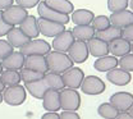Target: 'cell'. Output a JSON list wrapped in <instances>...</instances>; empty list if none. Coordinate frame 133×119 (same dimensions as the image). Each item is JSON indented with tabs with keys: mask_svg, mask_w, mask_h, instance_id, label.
<instances>
[{
	"mask_svg": "<svg viewBox=\"0 0 133 119\" xmlns=\"http://www.w3.org/2000/svg\"><path fill=\"white\" fill-rule=\"evenodd\" d=\"M45 58H46L48 68H49V70L51 73L63 74L65 70H68V69H70L73 67L72 59L66 54H64V52L50 51Z\"/></svg>",
	"mask_w": 133,
	"mask_h": 119,
	"instance_id": "obj_1",
	"label": "cell"
},
{
	"mask_svg": "<svg viewBox=\"0 0 133 119\" xmlns=\"http://www.w3.org/2000/svg\"><path fill=\"white\" fill-rule=\"evenodd\" d=\"M81 106V95L77 90L63 88L60 91V108L65 111H76Z\"/></svg>",
	"mask_w": 133,
	"mask_h": 119,
	"instance_id": "obj_2",
	"label": "cell"
},
{
	"mask_svg": "<svg viewBox=\"0 0 133 119\" xmlns=\"http://www.w3.org/2000/svg\"><path fill=\"white\" fill-rule=\"evenodd\" d=\"M26 96H27L26 88L21 85L5 87V90L3 91V101H5L8 105L12 106L22 105L26 101Z\"/></svg>",
	"mask_w": 133,
	"mask_h": 119,
	"instance_id": "obj_3",
	"label": "cell"
},
{
	"mask_svg": "<svg viewBox=\"0 0 133 119\" xmlns=\"http://www.w3.org/2000/svg\"><path fill=\"white\" fill-rule=\"evenodd\" d=\"M27 16H28L27 9H24L19 5H14V4L1 12V19L13 27L17 24H21L27 18Z\"/></svg>",
	"mask_w": 133,
	"mask_h": 119,
	"instance_id": "obj_4",
	"label": "cell"
},
{
	"mask_svg": "<svg viewBox=\"0 0 133 119\" xmlns=\"http://www.w3.org/2000/svg\"><path fill=\"white\" fill-rule=\"evenodd\" d=\"M51 50V45L45 40H30L24 46L21 48V52L24 56H31V55H48Z\"/></svg>",
	"mask_w": 133,
	"mask_h": 119,
	"instance_id": "obj_5",
	"label": "cell"
},
{
	"mask_svg": "<svg viewBox=\"0 0 133 119\" xmlns=\"http://www.w3.org/2000/svg\"><path fill=\"white\" fill-rule=\"evenodd\" d=\"M37 13H38V16H40L41 19H46V21L55 22V23H60V24H66L70 21L69 16L58 13V12L50 9L44 1H40L37 4Z\"/></svg>",
	"mask_w": 133,
	"mask_h": 119,
	"instance_id": "obj_6",
	"label": "cell"
},
{
	"mask_svg": "<svg viewBox=\"0 0 133 119\" xmlns=\"http://www.w3.org/2000/svg\"><path fill=\"white\" fill-rule=\"evenodd\" d=\"M106 86L104 81L96 76H87L84 77L81 83V90L86 95H100L105 91Z\"/></svg>",
	"mask_w": 133,
	"mask_h": 119,
	"instance_id": "obj_7",
	"label": "cell"
},
{
	"mask_svg": "<svg viewBox=\"0 0 133 119\" xmlns=\"http://www.w3.org/2000/svg\"><path fill=\"white\" fill-rule=\"evenodd\" d=\"M83 78H84V73L81 68H77V67H72L70 69L65 70L62 76V80H63V83L64 87L66 88H73V90H77L81 87Z\"/></svg>",
	"mask_w": 133,
	"mask_h": 119,
	"instance_id": "obj_8",
	"label": "cell"
},
{
	"mask_svg": "<svg viewBox=\"0 0 133 119\" xmlns=\"http://www.w3.org/2000/svg\"><path fill=\"white\" fill-rule=\"evenodd\" d=\"M110 104L119 113L128 111L133 106V95L131 92H115L110 96Z\"/></svg>",
	"mask_w": 133,
	"mask_h": 119,
	"instance_id": "obj_9",
	"label": "cell"
},
{
	"mask_svg": "<svg viewBox=\"0 0 133 119\" xmlns=\"http://www.w3.org/2000/svg\"><path fill=\"white\" fill-rule=\"evenodd\" d=\"M76 41V38L73 37L72 31L65 30L64 32L59 34L58 36L54 37L52 40V49L54 51H59V52H68L70 46L73 45V42Z\"/></svg>",
	"mask_w": 133,
	"mask_h": 119,
	"instance_id": "obj_10",
	"label": "cell"
},
{
	"mask_svg": "<svg viewBox=\"0 0 133 119\" xmlns=\"http://www.w3.org/2000/svg\"><path fill=\"white\" fill-rule=\"evenodd\" d=\"M68 56L72 59L73 63H84L88 58V48H87V44L83 42V41H74L73 45L70 46V49L68 51Z\"/></svg>",
	"mask_w": 133,
	"mask_h": 119,
	"instance_id": "obj_11",
	"label": "cell"
},
{
	"mask_svg": "<svg viewBox=\"0 0 133 119\" xmlns=\"http://www.w3.org/2000/svg\"><path fill=\"white\" fill-rule=\"evenodd\" d=\"M38 23V30H40V34H42L46 37H55L59 34L64 32L65 31V27L64 24H60V23H55V22H50L46 19H38L37 21Z\"/></svg>",
	"mask_w": 133,
	"mask_h": 119,
	"instance_id": "obj_12",
	"label": "cell"
},
{
	"mask_svg": "<svg viewBox=\"0 0 133 119\" xmlns=\"http://www.w3.org/2000/svg\"><path fill=\"white\" fill-rule=\"evenodd\" d=\"M42 106L45 110L56 113L60 110V91L56 90H48L42 96Z\"/></svg>",
	"mask_w": 133,
	"mask_h": 119,
	"instance_id": "obj_13",
	"label": "cell"
},
{
	"mask_svg": "<svg viewBox=\"0 0 133 119\" xmlns=\"http://www.w3.org/2000/svg\"><path fill=\"white\" fill-rule=\"evenodd\" d=\"M109 19H110V24L111 26L123 30V28L133 24V12L125 9V10H122V12L111 13Z\"/></svg>",
	"mask_w": 133,
	"mask_h": 119,
	"instance_id": "obj_14",
	"label": "cell"
},
{
	"mask_svg": "<svg viewBox=\"0 0 133 119\" xmlns=\"http://www.w3.org/2000/svg\"><path fill=\"white\" fill-rule=\"evenodd\" d=\"M24 59L26 56L21 51H13L9 56L1 60V65L6 70H21L24 67Z\"/></svg>",
	"mask_w": 133,
	"mask_h": 119,
	"instance_id": "obj_15",
	"label": "cell"
},
{
	"mask_svg": "<svg viewBox=\"0 0 133 119\" xmlns=\"http://www.w3.org/2000/svg\"><path fill=\"white\" fill-rule=\"evenodd\" d=\"M23 68L32 69L36 72L44 73L46 74L49 72L48 68V63H46V58L42 55H31V56H26L24 59V67Z\"/></svg>",
	"mask_w": 133,
	"mask_h": 119,
	"instance_id": "obj_16",
	"label": "cell"
},
{
	"mask_svg": "<svg viewBox=\"0 0 133 119\" xmlns=\"http://www.w3.org/2000/svg\"><path fill=\"white\" fill-rule=\"evenodd\" d=\"M106 80L115 86H125L132 81V76L129 72H125L123 69L114 68L108 72Z\"/></svg>",
	"mask_w": 133,
	"mask_h": 119,
	"instance_id": "obj_17",
	"label": "cell"
},
{
	"mask_svg": "<svg viewBox=\"0 0 133 119\" xmlns=\"http://www.w3.org/2000/svg\"><path fill=\"white\" fill-rule=\"evenodd\" d=\"M86 44H87V48H88V52L95 58L106 56L109 54V45L106 42H104L102 40L97 38V37L91 38Z\"/></svg>",
	"mask_w": 133,
	"mask_h": 119,
	"instance_id": "obj_18",
	"label": "cell"
},
{
	"mask_svg": "<svg viewBox=\"0 0 133 119\" xmlns=\"http://www.w3.org/2000/svg\"><path fill=\"white\" fill-rule=\"evenodd\" d=\"M19 30L26 35L28 38H36L40 35V30H38V23L37 19L33 16H27V18L19 24Z\"/></svg>",
	"mask_w": 133,
	"mask_h": 119,
	"instance_id": "obj_19",
	"label": "cell"
},
{
	"mask_svg": "<svg viewBox=\"0 0 133 119\" xmlns=\"http://www.w3.org/2000/svg\"><path fill=\"white\" fill-rule=\"evenodd\" d=\"M109 45V52L113 54V56H124L127 54L131 52V44L129 41L124 40L123 37L122 38H118L114 40L113 42L108 44Z\"/></svg>",
	"mask_w": 133,
	"mask_h": 119,
	"instance_id": "obj_20",
	"label": "cell"
},
{
	"mask_svg": "<svg viewBox=\"0 0 133 119\" xmlns=\"http://www.w3.org/2000/svg\"><path fill=\"white\" fill-rule=\"evenodd\" d=\"M44 3L49 6L50 9L62 13V14H72L74 12V6L69 0H44Z\"/></svg>",
	"mask_w": 133,
	"mask_h": 119,
	"instance_id": "obj_21",
	"label": "cell"
},
{
	"mask_svg": "<svg viewBox=\"0 0 133 119\" xmlns=\"http://www.w3.org/2000/svg\"><path fill=\"white\" fill-rule=\"evenodd\" d=\"M30 40L31 38H28L19 28H16V27H13L12 31L6 35V41L17 49H21L22 46H24L27 42H30Z\"/></svg>",
	"mask_w": 133,
	"mask_h": 119,
	"instance_id": "obj_22",
	"label": "cell"
},
{
	"mask_svg": "<svg viewBox=\"0 0 133 119\" xmlns=\"http://www.w3.org/2000/svg\"><path fill=\"white\" fill-rule=\"evenodd\" d=\"M24 88L32 95L35 99H38V100H42V96L45 95V92L48 90H50L44 78L40 80V81L32 82V83H24Z\"/></svg>",
	"mask_w": 133,
	"mask_h": 119,
	"instance_id": "obj_23",
	"label": "cell"
},
{
	"mask_svg": "<svg viewBox=\"0 0 133 119\" xmlns=\"http://www.w3.org/2000/svg\"><path fill=\"white\" fill-rule=\"evenodd\" d=\"M72 21L76 26H90L94 21V13L87 9H77L72 13Z\"/></svg>",
	"mask_w": 133,
	"mask_h": 119,
	"instance_id": "obj_24",
	"label": "cell"
},
{
	"mask_svg": "<svg viewBox=\"0 0 133 119\" xmlns=\"http://www.w3.org/2000/svg\"><path fill=\"white\" fill-rule=\"evenodd\" d=\"M116 65H118V59L116 56H113V55L97 58L94 63V68L99 72H109L111 69L116 68Z\"/></svg>",
	"mask_w": 133,
	"mask_h": 119,
	"instance_id": "obj_25",
	"label": "cell"
},
{
	"mask_svg": "<svg viewBox=\"0 0 133 119\" xmlns=\"http://www.w3.org/2000/svg\"><path fill=\"white\" fill-rule=\"evenodd\" d=\"M72 34L73 37L77 40V41H83V42H87L90 41L91 38L95 37L96 31L94 30V27L90 24V26H76L73 30H72Z\"/></svg>",
	"mask_w": 133,
	"mask_h": 119,
	"instance_id": "obj_26",
	"label": "cell"
},
{
	"mask_svg": "<svg viewBox=\"0 0 133 119\" xmlns=\"http://www.w3.org/2000/svg\"><path fill=\"white\" fill-rule=\"evenodd\" d=\"M95 37L102 40V41L106 42V44H110V42H113L114 40L122 38V30L118 28V27H114V26H110V27H108V28L104 30V31L96 32V34H95Z\"/></svg>",
	"mask_w": 133,
	"mask_h": 119,
	"instance_id": "obj_27",
	"label": "cell"
},
{
	"mask_svg": "<svg viewBox=\"0 0 133 119\" xmlns=\"http://www.w3.org/2000/svg\"><path fill=\"white\" fill-rule=\"evenodd\" d=\"M0 78H1L4 86H8V87L19 85V82L22 81V80H21V74H19L18 70H6V69H5V70L1 72Z\"/></svg>",
	"mask_w": 133,
	"mask_h": 119,
	"instance_id": "obj_28",
	"label": "cell"
},
{
	"mask_svg": "<svg viewBox=\"0 0 133 119\" xmlns=\"http://www.w3.org/2000/svg\"><path fill=\"white\" fill-rule=\"evenodd\" d=\"M44 80L46 81V83H48L50 90L62 91V90L64 88V83H63V80H62V76H60V74L48 72V73L44 76Z\"/></svg>",
	"mask_w": 133,
	"mask_h": 119,
	"instance_id": "obj_29",
	"label": "cell"
},
{
	"mask_svg": "<svg viewBox=\"0 0 133 119\" xmlns=\"http://www.w3.org/2000/svg\"><path fill=\"white\" fill-rule=\"evenodd\" d=\"M19 74H21V80L24 83H32V82H36V81H40L45 76L44 73H40V72H36V70L27 68H22L19 70Z\"/></svg>",
	"mask_w": 133,
	"mask_h": 119,
	"instance_id": "obj_30",
	"label": "cell"
},
{
	"mask_svg": "<svg viewBox=\"0 0 133 119\" xmlns=\"http://www.w3.org/2000/svg\"><path fill=\"white\" fill-rule=\"evenodd\" d=\"M97 113L101 118L104 119H115L119 114V111L110 104V102H104L97 108Z\"/></svg>",
	"mask_w": 133,
	"mask_h": 119,
	"instance_id": "obj_31",
	"label": "cell"
},
{
	"mask_svg": "<svg viewBox=\"0 0 133 119\" xmlns=\"http://www.w3.org/2000/svg\"><path fill=\"white\" fill-rule=\"evenodd\" d=\"M91 26L94 27V30H95L96 32H99V31L106 30V28L110 27L111 24H110V19H109V17H106V16H97V17L94 18Z\"/></svg>",
	"mask_w": 133,
	"mask_h": 119,
	"instance_id": "obj_32",
	"label": "cell"
},
{
	"mask_svg": "<svg viewBox=\"0 0 133 119\" xmlns=\"http://www.w3.org/2000/svg\"><path fill=\"white\" fill-rule=\"evenodd\" d=\"M128 3L129 0H108V9L110 13L122 12L128 8Z\"/></svg>",
	"mask_w": 133,
	"mask_h": 119,
	"instance_id": "obj_33",
	"label": "cell"
},
{
	"mask_svg": "<svg viewBox=\"0 0 133 119\" xmlns=\"http://www.w3.org/2000/svg\"><path fill=\"white\" fill-rule=\"evenodd\" d=\"M118 64L120 65V69L125 70V72H133V54H127L124 56L120 58V60H118Z\"/></svg>",
	"mask_w": 133,
	"mask_h": 119,
	"instance_id": "obj_34",
	"label": "cell"
},
{
	"mask_svg": "<svg viewBox=\"0 0 133 119\" xmlns=\"http://www.w3.org/2000/svg\"><path fill=\"white\" fill-rule=\"evenodd\" d=\"M13 51H14V48L6 40H0V62L4 60L6 56H9Z\"/></svg>",
	"mask_w": 133,
	"mask_h": 119,
	"instance_id": "obj_35",
	"label": "cell"
},
{
	"mask_svg": "<svg viewBox=\"0 0 133 119\" xmlns=\"http://www.w3.org/2000/svg\"><path fill=\"white\" fill-rule=\"evenodd\" d=\"M17 1V5L24 8V9H31L33 6H36L41 0H16Z\"/></svg>",
	"mask_w": 133,
	"mask_h": 119,
	"instance_id": "obj_36",
	"label": "cell"
},
{
	"mask_svg": "<svg viewBox=\"0 0 133 119\" xmlns=\"http://www.w3.org/2000/svg\"><path fill=\"white\" fill-rule=\"evenodd\" d=\"M122 37L127 41H132L133 42V24L122 30Z\"/></svg>",
	"mask_w": 133,
	"mask_h": 119,
	"instance_id": "obj_37",
	"label": "cell"
},
{
	"mask_svg": "<svg viewBox=\"0 0 133 119\" xmlns=\"http://www.w3.org/2000/svg\"><path fill=\"white\" fill-rule=\"evenodd\" d=\"M12 28H13V26L8 24L6 22H4V21L0 18V37L6 36V35L12 31Z\"/></svg>",
	"mask_w": 133,
	"mask_h": 119,
	"instance_id": "obj_38",
	"label": "cell"
},
{
	"mask_svg": "<svg viewBox=\"0 0 133 119\" xmlns=\"http://www.w3.org/2000/svg\"><path fill=\"white\" fill-rule=\"evenodd\" d=\"M59 117L60 119H81L77 111H65V110H63V113L59 114Z\"/></svg>",
	"mask_w": 133,
	"mask_h": 119,
	"instance_id": "obj_39",
	"label": "cell"
},
{
	"mask_svg": "<svg viewBox=\"0 0 133 119\" xmlns=\"http://www.w3.org/2000/svg\"><path fill=\"white\" fill-rule=\"evenodd\" d=\"M14 3V0H0V12L8 9L9 6H12Z\"/></svg>",
	"mask_w": 133,
	"mask_h": 119,
	"instance_id": "obj_40",
	"label": "cell"
},
{
	"mask_svg": "<svg viewBox=\"0 0 133 119\" xmlns=\"http://www.w3.org/2000/svg\"><path fill=\"white\" fill-rule=\"evenodd\" d=\"M41 119H60L59 117V114L58 113H52V111H48V113H45Z\"/></svg>",
	"mask_w": 133,
	"mask_h": 119,
	"instance_id": "obj_41",
	"label": "cell"
},
{
	"mask_svg": "<svg viewBox=\"0 0 133 119\" xmlns=\"http://www.w3.org/2000/svg\"><path fill=\"white\" fill-rule=\"evenodd\" d=\"M115 119H133V117L128 111H124V113H119Z\"/></svg>",
	"mask_w": 133,
	"mask_h": 119,
	"instance_id": "obj_42",
	"label": "cell"
},
{
	"mask_svg": "<svg viewBox=\"0 0 133 119\" xmlns=\"http://www.w3.org/2000/svg\"><path fill=\"white\" fill-rule=\"evenodd\" d=\"M5 90V86H4V83H3V81H1V78H0V94L3 92Z\"/></svg>",
	"mask_w": 133,
	"mask_h": 119,
	"instance_id": "obj_43",
	"label": "cell"
},
{
	"mask_svg": "<svg viewBox=\"0 0 133 119\" xmlns=\"http://www.w3.org/2000/svg\"><path fill=\"white\" fill-rule=\"evenodd\" d=\"M128 5H129V8H131V12H133V0H129Z\"/></svg>",
	"mask_w": 133,
	"mask_h": 119,
	"instance_id": "obj_44",
	"label": "cell"
},
{
	"mask_svg": "<svg viewBox=\"0 0 133 119\" xmlns=\"http://www.w3.org/2000/svg\"><path fill=\"white\" fill-rule=\"evenodd\" d=\"M128 113H129V114H131V115L133 117V106L131 108V109H129V110H128Z\"/></svg>",
	"mask_w": 133,
	"mask_h": 119,
	"instance_id": "obj_45",
	"label": "cell"
},
{
	"mask_svg": "<svg viewBox=\"0 0 133 119\" xmlns=\"http://www.w3.org/2000/svg\"><path fill=\"white\" fill-rule=\"evenodd\" d=\"M3 70H4V68H3V65H1V62H0V74H1Z\"/></svg>",
	"mask_w": 133,
	"mask_h": 119,
	"instance_id": "obj_46",
	"label": "cell"
},
{
	"mask_svg": "<svg viewBox=\"0 0 133 119\" xmlns=\"http://www.w3.org/2000/svg\"><path fill=\"white\" fill-rule=\"evenodd\" d=\"M131 51H132V54H133V42L131 44Z\"/></svg>",
	"mask_w": 133,
	"mask_h": 119,
	"instance_id": "obj_47",
	"label": "cell"
},
{
	"mask_svg": "<svg viewBox=\"0 0 133 119\" xmlns=\"http://www.w3.org/2000/svg\"><path fill=\"white\" fill-rule=\"evenodd\" d=\"M1 101H3V95L0 94V104H1Z\"/></svg>",
	"mask_w": 133,
	"mask_h": 119,
	"instance_id": "obj_48",
	"label": "cell"
},
{
	"mask_svg": "<svg viewBox=\"0 0 133 119\" xmlns=\"http://www.w3.org/2000/svg\"><path fill=\"white\" fill-rule=\"evenodd\" d=\"M0 18H1V12H0Z\"/></svg>",
	"mask_w": 133,
	"mask_h": 119,
	"instance_id": "obj_49",
	"label": "cell"
}]
</instances>
